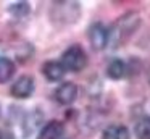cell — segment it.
<instances>
[{"instance_id": "6da1fadb", "label": "cell", "mask_w": 150, "mask_h": 139, "mask_svg": "<svg viewBox=\"0 0 150 139\" xmlns=\"http://www.w3.org/2000/svg\"><path fill=\"white\" fill-rule=\"evenodd\" d=\"M62 65L65 68V71H73V73H78L87 63V55L82 50V47L79 45H73V47L66 48L65 53L62 55Z\"/></svg>"}, {"instance_id": "7a4b0ae2", "label": "cell", "mask_w": 150, "mask_h": 139, "mask_svg": "<svg viewBox=\"0 0 150 139\" xmlns=\"http://www.w3.org/2000/svg\"><path fill=\"white\" fill-rule=\"evenodd\" d=\"M89 41H91L92 48L102 50L107 47L108 41H110V29H107L102 23H94L89 28Z\"/></svg>"}, {"instance_id": "3957f363", "label": "cell", "mask_w": 150, "mask_h": 139, "mask_svg": "<svg viewBox=\"0 0 150 139\" xmlns=\"http://www.w3.org/2000/svg\"><path fill=\"white\" fill-rule=\"evenodd\" d=\"M11 96L16 97V99H28V97L33 96L34 92V79L31 76H20L13 84H11L10 89Z\"/></svg>"}, {"instance_id": "277c9868", "label": "cell", "mask_w": 150, "mask_h": 139, "mask_svg": "<svg viewBox=\"0 0 150 139\" xmlns=\"http://www.w3.org/2000/svg\"><path fill=\"white\" fill-rule=\"evenodd\" d=\"M78 97V86L74 83H63L55 91V100L60 105H69Z\"/></svg>"}, {"instance_id": "5b68a950", "label": "cell", "mask_w": 150, "mask_h": 139, "mask_svg": "<svg viewBox=\"0 0 150 139\" xmlns=\"http://www.w3.org/2000/svg\"><path fill=\"white\" fill-rule=\"evenodd\" d=\"M42 73L50 83H57L60 81L63 76H65V68H63L62 61H57V60H50V61H45L42 66Z\"/></svg>"}, {"instance_id": "8992f818", "label": "cell", "mask_w": 150, "mask_h": 139, "mask_svg": "<svg viewBox=\"0 0 150 139\" xmlns=\"http://www.w3.org/2000/svg\"><path fill=\"white\" fill-rule=\"evenodd\" d=\"M63 133H65V126H63V123L53 120V121H49L42 129H40L39 138L37 139H60L63 136Z\"/></svg>"}, {"instance_id": "52a82bcc", "label": "cell", "mask_w": 150, "mask_h": 139, "mask_svg": "<svg viewBox=\"0 0 150 139\" xmlns=\"http://www.w3.org/2000/svg\"><path fill=\"white\" fill-rule=\"evenodd\" d=\"M42 118H44V115H42L40 110H34V112H31L26 115V118H24V121H23V129H24V136H26V138L29 134H33L34 129L39 128Z\"/></svg>"}, {"instance_id": "ba28073f", "label": "cell", "mask_w": 150, "mask_h": 139, "mask_svg": "<svg viewBox=\"0 0 150 139\" xmlns=\"http://www.w3.org/2000/svg\"><path fill=\"white\" fill-rule=\"evenodd\" d=\"M102 139H131L129 131L123 125H111L102 134Z\"/></svg>"}, {"instance_id": "9c48e42d", "label": "cell", "mask_w": 150, "mask_h": 139, "mask_svg": "<svg viewBox=\"0 0 150 139\" xmlns=\"http://www.w3.org/2000/svg\"><path fill=\"white\" fill-rule=\"evenodd\" d=\"M15 74V63L7 57L0 58V84L7 83Z\"/></svg>"}, {"instance_id": "30bf717a", "label": "cell", "mask_w": 150, "mask_h": 139, "mask_svg": "<svg viewBox=\"0 0 150 139\" xmlns=\"http://www.w3.org/2000/svg\"><path fill=\"white\" fill-rule=\"evenodd\" d=\"M126 73V63L120 58H115L108 63V68H107V74L111 78V79H121Z\"/></svg>"}, {"instance_id": "8fae6325", "label": "cell", "mask_w": 150, "mask_h": 139, "mask_svg": "<svg viewBox=\"0 0 150 139\" xmlns=\"http://www.w3.org/2000/svg\"><path fill=\"white\" fill-rule=\"evenodd\" d=\"M136 136L137 139H150V116H144L136 123Z\"/></svg>"}, {"instance_id": "7c38bea8", "label": "cell", "mask_w": 150, "mask_h": 139, "mask_svg": "<svg viewBox=\"0 0 150 139\" xmlns=\"http://www.w3.org/2000/svg\"><path fill=\"white\" fill-rule=\"evenodd\" d=\"M8 11H10L15 18H24V16L29 15L31 6H29V3H26V2H18V3H13V5L8 6Z\"/></svg>"}, {"instance_id": "4fadbf2b", "label": "cell", "mask_w": 150, "mask_h": 139, "mask_svg": "<svg viewBox=\"0 0 150 139\" xmlns=\"http://www.w3.org/2000/svg\"><path fill=\"white\" fill-rule=\"evenodd\" d=\"M0 139H15V134L8 129H0Z\"/></svg>"}, {"instance_id": "5bb4252c", "label": "cell", "mask_w": 150, "mask_h": 139, "mask_svg": "<svg viewBox=\"0 0 150 139\" xmlns=\"http://www.w3.org/2000/svg\"><path fill=\"white\" fill-rule=\"evenodd\" d=\"M149 81H150V71H149Z\"/></svg>"}]
</instances>
